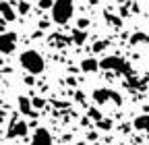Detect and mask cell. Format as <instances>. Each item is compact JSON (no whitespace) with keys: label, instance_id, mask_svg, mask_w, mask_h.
<instances>
[{"label":"cell","instance_id":"9","mask_svg":"<svg viewBox=\"0 0 149 145\" xmlns=\"http://www.w3.org/2000/svg\"><path fill=\"white\" fill-rule=\"evenodd\" d=\"M133 126H135V129H141V131H149V116L147 114L145 116H137Z\"/></svg>","mask_w":149,"mask_h":145},{"label":"cell","instance_id":"1","mask_svg":"<svg viewBox=\"0 0 149 145\" xmlns=\"http://www.w3.org/2000/svg\"><path fill=\"white\" fill-rule=\"evenodd\" d=\"M19 62H21V66L31 72V75H40V72H44V58H42V54L40 52H35V50H25L21 56H19Z\"/></svg>","mask_w":149,"mask_h":145},{"label":"cell","instance_id":"12","mask_svg":"<svg viewBox=\"0 0 149 145\" xmlns=\"http://www.w3.org/2000/svg\"><path fill=\"white\" fill-rule=\"evenodd\" d=\"M72 38H74V44H83L85 42V33L77 29V31H72Z\"/></svg>","mask_w":149,"mask_h":145},{"label":"cell","instance_id":"3","mask_svg":"<svg viewBox=\"0 0 149 145\" xmlns=\"http://www.w3.org/2000/svg\"><path fill=\"white\" fill-rule=\"evenodd\" d=\"M15 46H17V35L10 33V31L2 33V38H0V52H2V54H13Z\"/></svg>","mask_w":149,"mask_h":145},{"label":"cell","instance_id":"15","mask_svg":"<svg viewBox=\"0 0 149 145\" xmlns=\"http://www.w3.org/2000/svg\"><path fill=\"white\" fill-rule=\"evenodd\" d=\"M97 126H100V129H106V131H108V129H112V122H110V120H100Z\"/></svg>","mask_w":149,"mask_h":145},{"label":"cell","instance_id":"6","mask_svg":"<svg viewBox=\"0 0 149 145\" xmlns=\"http://www.w3.org/2000/svg\"><path fill=\"white\" fill-rule=\"evenodd\" d=\"M93 98H95V102H97V104H104V102H106V100H110V98L114 100V102H120V98H118L114 91H110V89H97V91L93 93Z\"/></svg>","mask_w":149,"mask_h":145},{"label":"cell","instance_id":"11","mask_svg":"<svg viewBox=\"0 0 149 145\" xmlns=\"http://www.w3.org/2000/svg\"><path fill=\"white\" fill-rule=\"evenodd\" d=\"M19 110H21L23 114H31V102H29V98H19Z\"/></svg>","mask_w":149,"mask_h":145},{"label":"cell","instance_id":"18","mask_svg":"<svg viewBox=\"0 0 149 145\" xmlns=\"http://www.w3.org/2000/svg\"><path fill=\"white\" fill-rule=\"evenodd\" d=\"M21 2H25V0H21Z\"/></svg>","mask_w":149,"mask_h":145},{"label":"cell","instance_id":"8","mask_svg":"<svg viewBox=\"0 0 149 145\" xmlns=\"http://www.w3.org/2000/svg\"><path fill=\"white\" fill-rule=\"evenodd\" d=\"M100 66H102V62H97L95 58H85L81 62V70H85V72H95Z\"/></svg>","mask_w":149,"mask_h":145},{"label":"cell","instance_id":"7","mask_svg":"<svg viewBox=\"0 0 149 145\" xmlns=\"http://www.w3.org/2000/svg\"><path fill=\"white\" fill-rule=\"evenodd\" d=\"M27 133V124L25 122H15L10 129H8V137L13 139V137H23Z\"/></svg>","mask_w":149,"mask_h":145},{"label":"cell","instance_id":"4","mask_svg":"<svg viewBox=\"0 0 149 145\" xmlns=\"http://www.w3.org/2000/svg\"><path fill=\"white\" fill-rule=\"evenodd\" d=\"M29 145H54L52 143V135L48 133V129H37L33 133V139Z\"/></svg>","mask_w":149,"mask_h":145},{"label":"cell","instance_id":"2","mask_svg":"<svg viewBox=\"0 0 149 145\" xmlns=\"http://www.w3.org/2000/svg\"><path fill=\"white\" fill-rule=\"evenodd\" d=\"M72 0H56L54 2V8H52V19L58 23V25H64L70 17H72Z\"/></svg>","mask_w":149,"mask_h":145},{"label":"cell","instance_id":"14","mask_svg":"<svg viewBox=\"0 0 149 145\" xmlns=\"http://www.w3.org/2000/svg\"><path fill=\"white\" fill-rule=\"evenodd\" d=\"M40 8H54L52 0H40Z\"/></svg>","mask_w":149,"mask_h":145},{"label":"cell","instance_id":"5","mask_svg":"<svg viewBox=\"0 0 149 145\" xmlns=\"http://www.w3.org/2000/svg\"><path fill=\"white\" fill-rule=\"evenodd\" d=\"M102 66L104 68H118L120 72L124 70V72H128L130 68H128V64L122 60V58H116V56H110V58H106V60H102Z\"/></svg>","mask_w":149,"mask_h":145},{"label":"cell","instance_id":"16","mask_svg":"<svg viewBox=\"0 0 149 145\" xmlns=\"http://www.w3.org/2000/svg\"><path fill=\"white\" fill-rule=\"evenodd\" d=\"M33 106H35V108H42V106H44V100H33Z\"/></svg>","mask_w":149,"mask_h":145},{"label":"cell","instance_id":"13","mask_svg":"<svg viewBox=\"0 0 149 145\" xmlns=\"http://www.w3.org/2000/svg\"><path fill=\"white\" fill-rule=\"evenodd\" d=\"M29 2H27V0H25V2H19V13H21V15H27L29 13Z\"/></svg>","mask_w":149,"mask_h":145},{"label":"cell","instance_id":"17","mask_svg":"<svg viewBox=\"0 0 149 145\" xmlns=\"http://www.w3.org/2000/svg\"><path fill=\"white\" fill-rule=\"evenodd\" d=\"M87 23H89L87 19H81V21H79V27H81V29H85V27H87Z\"/></svg>","mask_w":149,"mask_h":145},{"label":"cell","instance_id":"10","mask_svg":"<svg viewBox=\"0 0 149 145\" xmlns=\"http://www.w3.org/2000/svg\"><path fill=\"white\" fill-rule=\"evenodd\" d=\"M0 10H2V19H4V21H15V13H13V8H10V4L2 2V4H0Z\"/></svg>","mask_w":149,"mask_h":145}]
</instances>
